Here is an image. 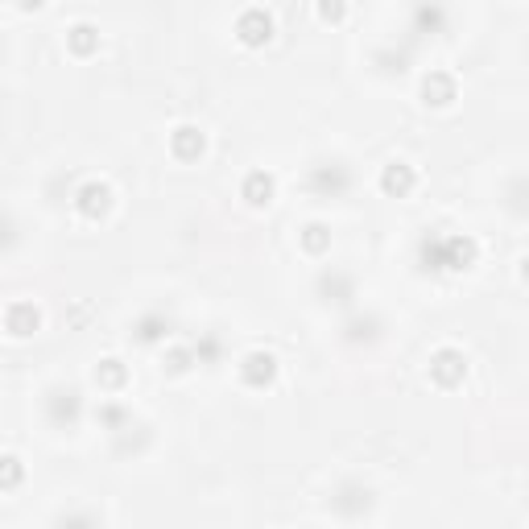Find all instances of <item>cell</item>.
<instances>
[{"mask_svg": "<svg viewBox=\"0 0 529 529\" xmlns=\"http://www.w3.org/2000/svg\"><path fill=\"white\" fill-rule=\"evenodd\" d=\"M393 166H397V170L385 174V186H389V191H393V186H397V191H406V186H410V170L401 166V162H393Z\"/></svg>", "mask_w": 529, "mask_h": 529, "instance_id": "52a82bcc", "label": "cell"}, {"mask_svg": "<svg viewBox=\"0 0 529 529\" xmlns=\"http://www.w3.org/2000/svg\"><path fill=\"white\" fill-rule=\"evenodd\" d=\"M331 509H335L339 517H348V521L364 517V513L372 509V488L360 484V480H344V484L331 492Z\"/></svg>", "mask_w": 529, "mask_h": 529, "instance_id": "6da1fadb", "label": "cell"}, {"mask_svg": "<svg viewBox=\"0 0 529 529\" xmlns=\"http://www.w3.org/2000/svg\"><path fill=\"white\" fill-rule=\"evenodd\" d=\"M319 298H323V302H335V306H348V302L356 298V282H352L348 273L327 269V273L319 277Z\"/></svg>", "mask_w": 529, "mask_h": 529, "instance_id": "277c9868", "label": "cell"}, {"mask_svg": "<svg viewBox=\"0 0 529 529\" xmlns=\"http://www.w3.org/2000/svg\"><path fill=\"white\" fill-rule=\"evenodd\" d=\"M13 244H17V224L9 220L5 211H0V253H9Z\"/></svg>", "mask_w": 529, "mask_h": 529, "instance_id": "8992f818", "label": "cell"}, {"mask_svg": "<svg viewBox=\"0 0 529 529\" xmlns=\"http://www.w3.org/2000/svg\"><path fill=\"white\" fill-rule=\"evenodd\" d=\"M310 186L323 191V195H331V199H339L352 186V170L344 162H319L315 170H310Z\"/></svg>", "mask_w": 529, "mask_h": 529, "instance_id": "7a4b0ae2", "label": "cell"}, {"mask_svg": "<svg viewBox=\"0 0 529 529\" xmlns=\"http://www.w3.org/2000/svg\"><path fill=\"white\" fill-rule=\"evenodd\" d=\"M54 529H104V521L91 513V509H71L54 521Z\"/></svg>", "mask_w": 529, "mask_h": 529, "instance_id": "5b68a950", "label": "cell"}, {"mask_svg": "<svg viewBox=\"0 0 529 529\" xmlns=\"http://www.w3.org/2000/svg\"><path fill=\"white\" fill-rule=\"evenodd\" d=\"M46 410H50L54 426H75V418H79V410H83L79 389H50Z\"/></svg>", "mask_w": 529, "mask_h": 529, "instance_id": "3957f363", "label": "cell"}]
</instances>
